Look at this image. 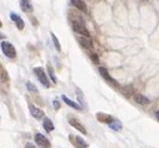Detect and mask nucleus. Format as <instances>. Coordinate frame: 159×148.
<instances>
[{
  "label": "nucleus",
  "mask_w": 159,
  "mask_h": 148,
  "mask_svg": "<svg viewBox=\"0 0 159 148\" xmlns=\"http://www.w3.org/2000/svg\"><path fill=\"white\" fill-rule=\"evenodd\" d=\"M34 73H35V76L38 77V79H39V82H40L44 87H47V88H49L50 87V83H49V79H48V77H47V74H45V72L43 70V68H40V67H38V68H35L34 69Z\"/></svg>",
  "instance_id": "f257e3e1"
},
{
  "label": "nucleus",
  "mask_w": 159,
  "mask_h": 148,
  "mask_svg": "<svg viewBox=\"0 0 159 148\" xmlns=\"http://www.w3.org/2000/svg\"><path fill=\"white\" fill-rule=\"evenodd\" d=\"M2 50H3V53H4L8 58H10V59H14V58L16 57V50H15V48H14V45H13L11 43L3 42V43H2Z\"/></svg>",
  "instance_id": "f03ea898"
},
{
  "label": "nucleus",
  "mask_w": 159,
  "mask_h": 148,
  "mask_svg": "<svg viewBox=\"0 0 159 148\" xmlns=\"http://www.w3.org/2000/svg\"><path fill=\"white\" fill-rule=\"evenodd\" d=\"M34 139H35V142H36V144L39 147H42V148H52L50 141L44 134H42V133H36Z\"/></svg>",
  "instance_id": "7ed1b4c3"
},
{
  "label": "nucleus",
  "mask_w": 159,
  "mask_h": 148,
  "mask_svg": "<svg viewBox=\"0 0 159 148\" xmlns=\"http://www.w3.org/2000/svg\"><path fill=\"white\" fill-rule=\"evenodd\" d=\"M71 28H73V30H74L75 33L80 34V35H83V36H88V38H90V34H89V31H88V29L85 28V25H84V24L71 23Z\"/></svg>",
  "instance_id": "20e7f679"
},
{
  "label": "nucleus",
  "mask_w": 159,
  "mask_h": 148,
  "mask_svg": "<svg viewBox=\"0 0 159 148\" xmlns=\"http://www.w3.org/2000/svg\"><path fill=\"white\" fill-rule=\"evenodd\" d=\"M70 142L76 147V148H88V143L79 136H70Z\"/></svg>",
  "instance_id": "39448f33"
},
{
  "label": "nucleus",
  "mask_w": 159,
  "mask_h": 148,
  "mask_svg": "<svg viewBox=\"0 0 159 148\" xmlns=\"http://www.w3.org/2000/svg\"><path fill=\"white\" fill-rule=\"evenodd\" d=\"M76 39H78L79 44H80L83 48H85V49H93V42H92L90 38H88V36L79 35Z\"/></svg>",
  "instance_id": "423d86ee"
},
{
  "label": "nucleus",
  "mask_w": 159,
  "mask_h": 148,
  "mask_svg": "<svg viewBox=\"0 0 159 148\" xmlns=\"http://www.w3.org/2000/svg\"><path fill=\"white\" fill-rule=\"evenodd\" d=\"M29 110H30V114L35 118V119H42L44 118V112L42 109H39L38 107H35L34 104H29Z\"/></svg>",
  "instance_id": "0eeeda50"
},
{
  "label": "nucleus",
  "mask_w": 159,
  "mask_h": 148,
  "mask_svg": "<svg viewBox=\"0 0 159 148\" xmlns=\"http://www.w3.org/2000/svg\"><path fill=\"white\" fill-rule=\"evenodd\" d=\"M99 73H100V76L107 81V82H109L111 86H115V87H118V83L110 77V74L108 73V70H107V68H104V67H100L99 68Z\"/></svg>",
  "instance_id": "6e6552de"
},
{
  "label": "nucleus",
  "mask_w": 159,
  "mask_h": 148,
  "mask_svg": "<svg viewBox=\"0 0 159 148\" xmlns=\"http://www.w3.org/2000/svg\"><path fill=\"white\" fill-rule=\"evenodd\" d=\"M10 18H11V20L15 23V25H16V28L19 29V30H23L24 29V26H25V23H24V20L18 15V14H15V13H11L10 14Z\"/></svg>",
  "instance_id": "1a4fd4ad"
},
{
  "label": "nucleus",
  "mask_w": 159,
  "mask_h": 148,
  "mask_svg": "<svg viewBox=\"0 0 159 148\" xmlns=\"http://www.w3.org/2000/svg\"><path fill=\"white\" fill-rule=\"evenodd\" d=\"M70 3H71L76 9H79V10L83 12V13H87V12H88V7H87V4H85L84 0H70Z\"/></svg>",
  "instance_id": "9d476101"
},
{
  "label": "nucleus",
  "mask_w": 159,
  "mask_h": 148,
  "mask_svg": "<svg viewBox=\"0 0 159 148\" xmlns=\"http://www.w3.org/2000/svg\"><path fill=\"white\" fill-rule=\"evenodd\" d=\"M69 123H70V126H73L74 128H76L79 132H82L83 134H87V129L84 128V126L79 122V121H76V119H74V118H70L69 119Z\"/></svg>",
  "instance_id": "9b49d317"
},
{
  "label": "nucleus",
  "mask_w": 159,
  "mask_h": 148,
  "mask_svg": "<svg viewBox=\"0 0 159 148\" xmlns=\"http://www.w3.org/2000/svg\"><path fill=\"white\" fill-rule=\"evenodd\" d=\"M97 118H98V121H100L103 123H108V124L114 121V118L110 114H105V113H98L97 114Z\"/></svg>",
  "instance_id": "f8f14e48"
},
{
  "label": "nucleus",
  "mask_w": 159,
  "mask_h": 148,
  "mask_svg": "<svg viewBox=\"0 0 159 148\" xmlns=\"http://www.w3.org/2000/svg\"><path fill=\"white\" fill-rule=\"evenodd\" d=\"M20 7H21L23 12H25V13L33 12V5L30 3V0H20Z\"/></svg>",
  "instance_id": "ddd939ff"
},
{
  "label": "nucleus",
  "mask_w": 159,
  "mask_h": 148,
  "mask_svg": "<svg viewBox=\"0 0 159 148\" xmlns=\"http://www.w3.org/2000/svg\"><path fill=\"white\" fill-rule=\"evenodd\" d=\"M61 98H63V100L69 105V107H71V108H74V109H78V110H82L83 108L80 107V105H79L78 103H75V102H73V100H70L66 95H61Z\"/></svg>",
  "instance_id": "4468645a"
},
{
  "label": "nucleus",
  "mask_w": 159,
  "mask_h": 148,
  "mask_svg": "<svg viewBox=\"0 0 159 148\" xmlns=\"http://www.w3.org/2000/svg\"><path fill=\"white\" fill-rule=\"evenodd\" d=\"M134 100L138 103V104H142V105H145L149 103V99L143 95V94H134Z\"/></svg>",
  "instance_id": "2eb2a0df"
},
{
  "label": "nucleus",
  "mask_w": 159,
  "mask_h": 148,
  "mask_svg": "<svg viewBox=\"0 0 159 148\" xmlns=\"http://www.w3.org/2000/svg\"><path fill=\"white\" fill-rule=\"evenodd\" d=\"M43 127H44V129L47 132L54 131V124H53V122L49 118H43Z\"/></svg>",
  "instance_id": "dca6fc26"
},
{
  "label": "nucleus",
  "mask_w": 159,
  "mask_h": 148,
  "mask_svg": "<svg viewBox=\"0 0 159 148\" xmlns=\"http://www.w3.org/2000/svg\"><path fill=\"white\" fill-rule=\"evenodd\" d=\"M0 81L4 82V83H8L9 82V76H8V72L4 69V67L0 64Z\"/></svg>",
  "instance_id": "f3484780"
},
{
  "label": "nucleus",
  "mask_w": 159,
  "mask_h": 148,
  "mask_svg": "<svg viewBox=\"0 0 159 148\" xmlns=\"http://www.w3.org/2000/svg\"><path fill=\"white\" fill-rule=\"evenodd\" d=\"M109 127H110L113 131H122V128H123L122 122L118 121V119H115V118H114V121H113L111 123H109Z\"/></svg>",
  "instance_id": "a211bd4d"
},
{
  "label": "nucleus",
  "mask_w": 159,
  "mask_h": 148,
  "mask_svg": "<svg viewBox=\"0 0 159 148\" xmlns=\"http://www.w3.org/2000/svg\"><path fill=\"white\" fill-rule=\"evenodd\" d=\"M52 39H53V43H54V45H55L57 50H58V52H60V50H61V47H60V43H59V40H58V38L55 36V34H54V33H52Z\"/></svg>",
  "instance_id": "6ab92c4d"
},
{
  "label": "nucleus",
  "mask_w": 159,
  "mask_h": 148,
  "mask_svg": "<svg viewBox=\"0 0 159 148\" xmlns=\"http://www.w3.org/2000/svg\"><path fill=\"white\" fill-rule=\"evenodd\" d=\"M48 72H49V77H50V79L53 81V83H57V78H55V76H54V72H53V68L49 65L48 67Z\"/></svg>",
  "instance_id": "aec40b11"
},
{
  "label": "nucleus",
  "mask_w": 159,
  "mask_h": 148,
  "mask_svg": "<svg viewBox=\"0 0 159 148\" xmlns=\"http://www.w3.org/2000/svg\"><path fill=\"white\" fill-rule=\"evenodd\" d=\"M26 87H28V89H29L30 92H38V89L35 88V86H34L33 83H30V82L26 83Z\"/></svg>",
  "instance_id": "412c9836"
},
{
  "label": "nucleus",
  "mask_w": 159,
  "mask_h": 148,
  "mask_svg": "<svg viewBox=\"0 0 159 148\" xmlns=\"http://www.w3.org/2000/svg\"><path fill=\"white\" fill-rule=\"evenodd\" d=\"M90 58H92V60H93L94 63H98V62H99V57H98V54H95V53L90 54Z\"/></svg>",
  "instance_id": "4be33fe9"
},
{
  "label": "nucleus",
  "mask_w": 159,
  "mask_h": 148,
  "mask_svg": "<svg viewBox=\"0 0 159 148\" xmlns=\"http://www.w3.org/2000/svg\"><path fill=\"white\" fill-rule=\"evenodd\" d=\"M53 105H54V108H55L57 110L60 108V104H59V102H58V100H53Z\"/></svg>",
  "instance_id": "5701e85b"
},
{
  "label": "nucleus",
  "mask_w": 159,
  "mask_h": 148,
  "mask_svg": "<svg viewBox=\"0 0 159 148\" xmlns=\"http://www.w3.org/2000/svg\"><path fill=\"white\" fill-rule=\"evenodd\" d=\"M25 148H36V147H35L33 143H26V144H25Z\"/></svg>",
  "instance_id": "b1692460"
},
{
  "label": "nucleus",
  "mask_w": 159,
  "mask_h": 148,
  "mask_svg": "<svg viewBox=\"0 0 159 148\" xmlns=\"http://www.w3.org/2000/svg\"><path fill=\"white\" fill-rule=\"evenodd\" d=\"M155 116H157V118H158V121H159V110H157V112H155Z\"/></svg>",
  "instance_id": "393cba45"
},
{
  "label": "nucleus",
  "mask_w": 159,
  "mask_h": 148,
  "mask_svg": "<svg viewBox=\"0 0 159 148\" xmlns=\"http://www.w3.org/2000/svg\"><path fill=\"white\" fill-rule=\"evenodd\" d=\"M5 38V35H3V34H0V39H4Z\"/></svg>",
  "instance_id": "a878e982"
},
{
  "label": "nucleus",
  "mask_w": 159,
  "mask_h": 148,
  "mask_svg": "<svg viewBox=\"0 0 159 148\" xmlns=\"http://www.w3.org/2000/svg\"><path fill=\"white\" fill-rule=\"evenodd\" d=\"M2 25H3V24H2V21H0V28H2Z\"/></svg>",
  "instance_id": "bb28decb"
}]
</instances>
